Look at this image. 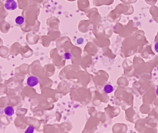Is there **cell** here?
<instances>
[{"label":"cell","mask_w":158,"mask_h":133,"mask_svg":"<svg viewBox=\"0 0 158 133\" xmlns=\"http://www.w3.org/2000/svg\"><path fill=\"white\" fill-rule=\"evenodd\" d=\"M15 22L19 25H21L24 22V18L21 16L17 17L15 19Z\"/></svg>","instance_id":"cell-5"},{"label":"cell","mask_w":158,"mask_h":133,"mask_svg":"<svg viewBox=\"0 0 158 133\" xmlns=\"http://www.w3.org/2000/svg\"><path fill=\"white\" fill-rule=\"evenodd\" d=\"M64 57L66 60H69L71 58V56L69 53H65L64 55Z\"/></svg>","instance_id":"cell-7"},{"label":"cell","mask_w":158,"mask_h":133,"mask_svg":"<svg viewBox=\"0 0 158 133\" xmlns=\"http://www.w3.org/2000/svg\"><path fill=\"white\" fill-rule=\"evenodd\" d=\"M157 70H158V68H157Z\"/></svg>","instance_id":"cell-11"},{"label":"cell","mask_w":158,"mask_h":133,"mask_svg":"<svg viewBox=\"0 0 158 133\" xmlns=\"http://www.w3.org/2000/svg\"><path fill=\"white\" fill-rule=\"evenodd\" d=\"M113 90H114V88H113V86L111 85H106L104 88V91L107 94L111 93Z\"/></svg>","instance_id":"cell-4"},{"label":"cell","mask_w":158,"mask_h":133,"mask_svg":"<svg viewBox=\"0 0 158 133\" xmlns=\"http://www.w3.org/2000/svg\"><path fill=\"white\" fill-rule=\"evenodd\" d=\"M154 49H155V51L158 53V41L154 45Z\"/></svg>","instance_id":"cell-9"},{"label":"cell","mask_w":158,"mask_h":133,"mask_svg":"<svg viewBox=\"0 0 158 133\" xmlns=\"http://www.w3.org/2000/svg\"><path fill=\"white\" fill-rule=\"evenodd\" d=\"M5 7L8 10H15L17 8V3L14 0H7Z\"/></svg>","instance_id":"cell-1"},{"label":"cell","mask_w":158,"mask_h":133,"mask_svg":"<svg viewBox=\"0 0 158 133\" xmlns=\"http://www.w3.org/2000/svg\"><path fill=\"white\" fill-rule=\"evenodd\" d=\"M83 39L82 38H79V39H78L77 40V43L78 44H83Z\"/></svg>","instance_id":"cell-8"},{"label":"cell","mask_w":158,"mask_h":133,"mask_svg":"<svg viewBox=\"0 0 158 133\" xmlns=\"http://www.w3.org/2000/svg\"><path fill=\"white\" fill-rule=\"evenodd\" d=\"M34 130V128L33 126H30L28 128L27 131L25 132V133H33Z\"/></svg>","instance_id":"cell-6"},{"label":"cell","mask_w":158,"mask_h":133,"mask_svg":"<svg viewBox=\"0 0 158 133\" xmlns=\"http://www.w3.org/2000/svg\"><path fill=\"white\" fill-rule=\"evenodd\" d=\"M39 82L38 79L35 76H30L27 80V84L30 87H34L36 86Z\"/></svg>","instance_id":"cell-2"},{"label":"cell","mask_w":158,"mask_h":133,"mask_svg":"<svg viewBox=\"0 0 158 133\" xmlns=\"http://www.w3.org/2000/svg\"><path fill=\"white\" fill-rule=\"evenodd\" d=\"M4 113L8 116H11L14 114L15 111L12 106H8L4 109Z\"/></svg>","instance_id":"cell-3"},{"label":"cell","mask_w":158,"mask_h":133,"mask_svg":"<svg viewBox=\"0 0 158 133\" xmlns=\"http://www.w3.org/2000/svg\"><path fill=\"white\" fill-rule=\"evenodd\" d=\"M156 93H157V96H158V87L157 88V89H156Z\"/></svg>","instance_id":"cell-10"}]
</instances>
